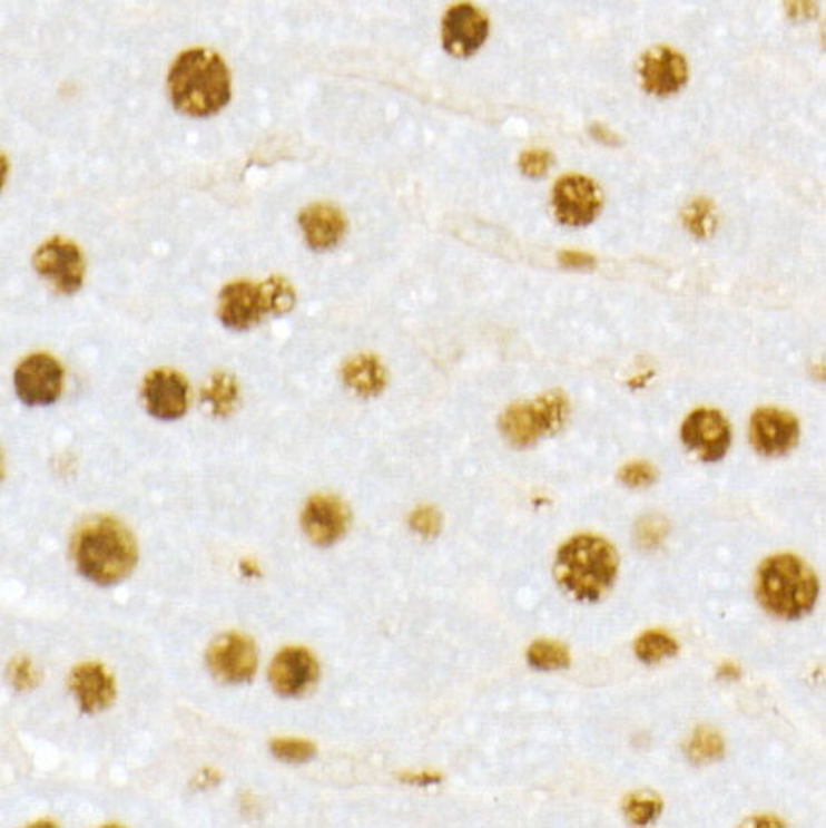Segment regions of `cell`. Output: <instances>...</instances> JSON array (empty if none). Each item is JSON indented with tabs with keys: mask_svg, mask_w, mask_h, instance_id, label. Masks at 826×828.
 I'll return each instance as SVG.
<instances>
[{
	"mask_svg": "<svg viewBox=\"0 0 826 828\" xmlns=\"http://www.w3.org/2000/svg\"><path fill=\"white\" fill-rule=\"evenodd\" d=\"M167 88L176 110L205 118L229 105L230 71L217 51L201 47L185 50L171 65Z\"/></svg>",
	"mask_w": 826,
	"mask_h": 828,
	"instance_id": "obj_1",
	"label": "cell"
},
{
	"mask_svg": "<svg viewBox=\"0 0 826 828\" xmlns=\"http://www.w3.org/2000/svg\"><path fill=\"white\" fill-rule=\"evenodd\" d=\"M72 556L80 575L102 586L127 579L139 558L132 534L107 516L95 517L81 526L72 543Z\"/></svg>",
	"mask_w": 826,
	"mask_h": 828,
	"instance_id": "obj_2",
	"label": "cell"
},
{
	"mask_svg": "<svg viewBox=\"0 0 826 828\" xmlns=\"http://www.w3.org/2000/svg\"><path fill=\"white\" fill-rule=\"evenodd\" d=\"M619 571V555L604 538L582 534L561 546L554 563L558 584L580 602H597L608 593Z\"/></svg>",
	"mask_w": 826,
	"mask_h": 828,
	"instance_id": "obj_3",
	"label": "cell"
},
{
	"mask_svg": "<svg viewBox=\"0 0 826 828\" xmlns=\"http://www.w3.org/2000/svg\"><path fill=\"white\" fill-rule=\"evenodd\" d=\"M756 594L769 614L798 620L812 612L819 595V581L806 561L791 554L765 559L756 577Z\"/></svg>",
	"mask_w": 826,
	"mask_h": 828,
	"instance_id": "obj_4",
	"label": "cell"
},
{
	"mask_svg": "<svg viewBox=\"0 0 826 828\" xmlns=\"http://www.w3.org/2000/svg\"><path fill=\"white\" fill-rule=\"evenodd\" d=\"M568 412L567 396L553 390L538 396L529 402L515 403L502 413L499 427L508 442L515 447H531L550 435L557 434L566 425Z\"/></svg>",
	"mask_w": 826,
	"mask_h": 828,
	"instance_id": "obj_5",
	"label": "cell"
},
{
	"mask_svg": "<svg viewBox=\"0 0 826 828\" xmlns=\"http://www.w3.org/2000/svg\"><path fill=\"white\" fill-rule=\"evenodd\" d=\"M33 269L63 295L80 291L85 279V259L72 241L55 236L33 254Z\"/></svg>",
	"mask_w": 826,
	"mask_h": 828,
	"instance_id": "obj_6",
	"label": "cell"
},
{
	"mask_svg": "<svg viewBox=\"0 0 826 828\" xmlns=\"http://www.w3.org/2000/svg\"><path fill=\"white\" fill-rule=\"evenodd\" d=\"M14 387L26 407H49L62 394V366L49 353H32L16 369Z\"/></svg>",
	"mask_w": 826,
	"mask_h": 828,
	"instance_id": "obj_7",
	"label": "cell"
},
{
	"mask_svg": "<svg viewBox=\"0 0 826 828\" xmlns=\"http://www.w3.org/2000/svg\"><path fill=\"white\" fill-rule=\"evenodd\" d=\"M206 663L214 679L227 684L252 681L257 670V649L252 637L225 633L209 645Z\"/></svg>",
	"mask_w": 826,
	"mask_h": 828,
	"instance_id": "obj_8",
	"label": "cell"
},
{
	"mask_svg": "<svg viewBox=\"0 0 826 828\" xmlns=\"http://www.w3.org/2000/svg\"><path fill=\"white\" fill-rule=\"evenodd\" d=\"M554 215L567 226H587L602 208V192L596 181L584 175H566L554 184Z\"/></svg>",
	"mask_w": 826,
	"mask_h": 828,
	"instance_id": "obj_9",
	"label": "cell"
},
{
	"mask_svg": "<svg viewBox=\"0 0 826 828\" xmlns=\"http://www.w3.org/2000/svg\"><path fill=\"white\" fill-rule=\"evenodd\" d=\"M682 442L704 461L716 464L726 456L732 441L729 421L717 409H697L684 421Z\"/></svg>",
	"mask_w": 826,
	"mask_h": 828,
	"instance_id": "obj_10",
	"label": "cell"
},
{
	"mask_svg": "<svg viewBox=\"0 0 826 828\" xmlns=\"http://www.w3.org/2000/svg\"><path fill=\"white\" fill-rule=\"evenodd\" d=\"M219 321L234 331H247L269 312L264 283L235 282L219 293Z\"/></svg>",
	"mask_w": 826,
	"mask_h": 828,
	"instance_id": "obj_11",
	"label": "cell"
},
{
	"mask_svg": "<svg viewBox=\"0 0 826 828\" xmlns=\"http://www.w3.org/2000/svg\"><path fill=\"white\" fill-rule=\"evenodd\" d=\"M141 397L146 411L157 420H179L188 409V382L175 370H154L145 378Z\"/></svg>",
	"mask_w": 826,
	"mask_h": 828,
	"instance_id": "obj_12",
	"label": "cell"
},
{
	"mask_svg": "<svg viewBox=\"0 0 826 828\" xmlns=\"http://www.w3.org/2000/svg\"><path fill=\"white\" fill-rule=\"evenodd\" d=\"M489 37L488 17L471 6L458 3L446 11L442 21L443 47L453 56H471Z\"/></svg>",
	"mask_w": 826,
	"mask_h": 828,
	"instance_id": "obj_13",
	"label": "cell"
},
{
	"mask_svg": "<svg viewBox=\"0 0 826 828\" xmlns=\"http://www.w3.org/2000/svg\"><path fill=\"white\" fill-rule=\"evenodd\" d=\"M319 663L303 646H287L279 651L269 668L273 689L284 698L303 697L316 684Z\"/></svg>",
	"mask_w": 826,
	"mask_h": 828,
	"instance_id": "obj_14",
	"label": "cell"
},
{
	"mask_svg": "<svg viewBox=\"0 0 826 828\" xmlns=\"http://www.w3.org/2000/svg\"><path fill=\"white\" fill-rule=\"evenodd\" d=\"M639 75L647 92L657 97H669L687 84V60L670 47H652L640 58Z\"/></svg>",
	"mask_w": 826,
	"mask_h": 828,
	"instance_id": "obj_15",
	"label": "cell"
},
{
	"mask_svg": "<svg viewBox=\"0 0 826 828\" xmlns=\"http://www.w3.org/2000/svg\"><path fill=\"white\" fill-rule=\"evenodd\" d=\"M753 447L761 456L786 455L797 446L799 422L791 413L777 408H761L753 413L750 421Z\"/></svg>",
	"mask_w": 826,
	"mask_h": 828,
	"instance_id": "obj_16",
	"label": "cell"
},
{
	"mask_svg": "<svg viewBox=\"0 0 826 828\" xmlns=\"http://www.w3.org/2000/svg\"><path fill=\"white\" fill-rule=\"evenodd\" d=\"M351 513L337 496L316 495L308 499L303 512V528L317 546H331L346 534Z\"/></svg>",
	"mask_w": 826,
	"mask_h": 828,
	"instance_id": "obj_17",
	"label": "cell"
},
{
	"mask_svg": "<svg viewBox=\"0 0 826 828\" xmlns=\"http://www.w3.org/2000/svg\"><path fill=\"white\" fill-rule=\"evenodd\" d=\"M68 685L79 701L81 713H100L114 704L115 679L101 663H80L72 670Z\"/></svg>",
	"mask_w": 826,
	"mask_h": 828,
	"instance_id": "obj_18",
	"label": "cell"
},
{
	"mask_svg": "<svg viewBox=\"0 0 826 828\" xmlns=\"http://www.w3.org/2000/svg\"><path fill=\"white\" fill-rule=\"evenodd\" d=\"M299 226L309 247L321 252L340 243L346 232L347 222L337 206L313 204L301 211Z\"/></svg>",
	"mask_w": 826,
	"mask_h": 828,
	"instance_id": "obj_19",
	"label": "cell"
},
{
	"mask_svg": "<svg viewBox=\"0 0 826 828\" xmlns=\"http://www.w3.org/2000/svg\"><path fill=\"white\" fill-rule=\"evenodd\" d=\"M342 378L346 387L361 397H376L389 383L384 364L372 353H360L344 362Z\"/></svg>",
	"mask_w": 826,
	"mask_h": 828,
	"instance_id": "obj_20",
	"label": "cell"
},
{
	"mask_svg": "<svg viewBox=\"0 0 826 828\" xmlns=\"http://www.w3.org/2000/svg\"><path fill=\"white\" fill-rule=\"evenodd\" d=\"M239 399L236 379L226 372H217L201 390V402L209 405L215 417H227L235 411Z\"/></svg>",
	"mask_w": 826,
	"mask_h": 828,
	"instance_id": "obj_21",
	"label": "cell"
},
{
	"mask_svg": "<svg viewBox=\"0 0 826 828\" xmlns=\"http://www.w3.org/2000/svg\"><path fill=\"white\" fill-rule=\"evenodd\" d=\"M725 740L711 727H699L687 744V757L695 764H711L725 757Z\"/></svg>",
	"mask_w": 826,
	"mask_h": 828,
	"instance_id": "obj_22",
	"label": "cell"
},
{
	"mask_svg": "<svg viewBox=\"0 0 826 828\" xmlns=\"http://www.w3.org/2000/svg\"><path fill=\"white\" fill-rule=\"evenodd\" d=\"M662 808H665V803H662L660 797L656 792L649 791V789L631 792L623 800L622 806L627 821L638 827L649 826V824L656 821L660 817Z\"/></svg>",
	"mask_w": 826,
	"mask_h": 828,
	"instance_id": "obj_23",
	"label": "cell"
},
{
	"mask_svg": "<svg viewBox=\"0 0 826 828\" xmlns=\"http://www.w3.org/2000/svg\"><path fill=\"white\" fill-rule=\"evenodd\" d=\"M636 655L647 665L661 662L662 659L675 657L679 645L675 637L661 631H648L639 636L635 645Z\"/></svg>",
	"mask_w": 826,
	"mask_h": 828,
	"instance_id": "obj_24",
	"label": "cell"
},
{
	"mask_svg": "<svg viewBox=\"0 0 826 828\" xmlns=\"http://www.w3.org/2000/svg\"><path fill=\"white\" fill-rule=\"evenodd\" d=\"M529 665L540 671L566 670L570 666V651L561 642L541 640L535 641L528 650Z\"/></svg>",
	"mask_w": 826,
	"mask_h": 828,
	"instance_id": "obj_25",
	"label": "cell"
},
{
	"mask_svg": "<svg viewBox=\"0 0 826 828\" xmlns=\"http://www.w3.org/2000/svg\"><path fill=\"white\" fill-rule=\"evenodd\" d=\"M714 205L707 197L695 198L690 205L684 210V224L697 238H707L716 226V218L712 215Z\"/></svg>",
	"mask_w": 826,
	"mask_h": 828,
	"instance_id": "obj_26",
	"label": "cell"
},
{
	"mask_svg": "<svg viewBox=\"0 0 826 828\" xmlns=\"http://www.w3.org/2000/svg\"><path fill=\"white\" fill-rule=\"evenodd\" d=\"M275 758L287 764H303L316 754V746L312 741L299 739H278L271 744Z\"/></svg>",
	"mask_w": 826,
	"mask_h": 828,
	"instance_id": "obj_27",
	"label": "cell"
},
{
	"mask_svg": "<svg viewBox=\"0 0 826 828\" xmlns=\"http://www.w3.org/2000/svg\"><path fill=\"white\" fill-rule=\"evenodd\" d=\"M266 296H268L271 314H284L291 312L295 305V291L289 282L283 277H271L264 282Z\"/></svg>",
	"mask_w": 826,
	"mask_h": 828,
	"instance_id": "obj_28",
	"label": "cell"
},
{
	"mask_svg": "<svg viewBox=\"0 0 826 828\" xmlns=\"http://www.w3.org/2000/svg\"><path fill=\"white\" fill-rule=\"evenodd\" d=\"M8 679L19 692H29V690H33L40 684L41 674L33 666L32 660L19 655V657L12 659L10 666H8Z\"/></svg>",
	"mask_w": 826,
	"mask_h": 828,
	"instance_id": "obj_29",
	"label": "cell"
},
{
	"mask_svg": "<svg viewBox=\"0 0 826 828\" xmlns=\"http://www.w3.org/2000/svg\"><path fill=\"white\" fill-rule=\"evenodd\" d=\"M411 528L424 538L436 537L441 533L442 517L434 507L423 506L416 508L411 515Z\"/></svg>",
	"mask_w": 826,
	"mask_h": 828,
	"instance_id": "obj_30",
	"label": "cell"
},
{
	"mask_svg": "<svg viewBox=\"0 0 826 828\" xmlns=\"http://www.w3.org/2000/svg\"><path fill=\"white\" fill-rule=\"evenodd\" d=\"M618 477L623 485L638 489V487L651 486L656 481L657 471L648 461H632L619 471Z\"/></svg>",
	"mask_w": 826,
	"mask_h": 828,
	"instance_id": "obj_31",
	"label": "cell"
},
{
	"mask_svg": "<svg viewBox=\"0 0 826 828\" xmlns=\"http://www.w3.org/2000/svg\"><path fill=\"white\" fill-rule=\"evenodd\" d=\"M667 534V522L658 516H647L638 524V532H636V538H638L639 545L643 546L645 549H651L660 545L662 538Z\"/></svg>",
	"mask_w": 826,
	"mask_h": 828,
	"instance_id": "obj_32",
	"label": "cell"
},
{
	"mask_svg": "<svg viewBox=\"0 0 826 828\" xmlns=\"http://www.w3.org/2000/svg\"><path fill=\"white\" fill-rule=\"evenodd\" d=\"M552 163L553 157L549 150L529 149L520 157V169H522L524 175L531 176V178H540V176L548 174Z\"/></svg>",
	"mask_w": 826,
	"mask_h": 828,
	"instance_id": "obj_33",
	"label": "cell"
},
{
	"mask_svg": "<svg viewBox=\"0 0 826 828\" xmlns=\"http://www.w3.org/2000/svg\"><path fill=\"white\" fill-rule=\"evenodd\" d=\"M559 262L566 269L574 270H591L596 266V257L588 253L576 252V250H566V252L559 254Z\"/></svg>",
	"mask_w": 826,
	"mask_h": 828,
	"instance_id": "obj_34",
	"label": "cell"
},
{
	"mask_svg": "<svg viewBox=\"0 0 826 828\" xmlns=\"http://www.w3.org/2000/svg\"><path fill=\"white\" fill-rule=\"evenodd\" d=\"M591 136L593 139L601 142V144L609 145V146H618L621 145V137L617 135V133L612 131L609 127H606V125L602 124H592L591 125Z\"/></svg>",
	"mask_w": 826,
	"mask_h": 828,
	"instance_id": "obj_35",
	"label": "cell"
},
{
	"mask_svg": "<svg viewBox=\"0 0 826 828\" xmlns=\"http://www.w3.org/2000/svg\"><path fill=\"white\" fill-rule=\"evenodd\" d=\"M786 8L789 16L794 17V19H797V17H807V19H810L817 12V7L813 2H787Z\"/></svg>",
	"mask_w": 826,
	"mask_h": 828,
	"instance_id": "obj_36",
	"label": "cell"
},
{
	"mask_svg": "<svg viewBox=\"0 0 826 828\" xmlns=\"http://www.w3.org/2000/svg\"><path fill=\"white\" fill-rule=\"evenodd\" d=\"M744 827H785V821H781L780 818L774 817V815H756V817H753L748 819L746 824H743Z\"/></svg>",
	"mask_w": 826,
	"mask_h": 828,
	"instance_id": "obj_37",
	"label": "cell"
},
{
	"mask_svg": "<svg viewBox=\"0 0 826 828\" xmlns=\"http://www.w3.org/2000/svg\"><path fill=\"white\" fill-rule=\"evenodd\" d=\"M439 779H441V778H439V776H436V775H429V773L412 775V776H407V778H404V780H406V782H409V783H415V785H421V787H427V785L437 783L439 782Z\"/></svg>",
	"mask_w": 826,
	"mask_h": 828,
	"instance_id": "obj_38",
	"label": "cell"
},
{
	"mask_svg": "<svg viewBox=\"0 0 826 828\" xmlns=\"http://www.w3.org/2000/svg\"><path fill=\"white\" fill-rule=\"evenodd\" d=\"M739 675H741V671H739V666L734 665V663H726V665H722L720 671H718V676H720V679L738 680Z\"/></svg>",
	"mask_w": 826,
	"mask_h": 828,
	"instance_id": "obj_39",
	"label": "cell"
}]
</instances>
